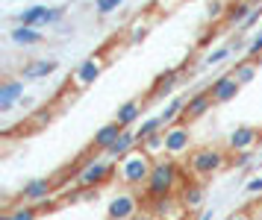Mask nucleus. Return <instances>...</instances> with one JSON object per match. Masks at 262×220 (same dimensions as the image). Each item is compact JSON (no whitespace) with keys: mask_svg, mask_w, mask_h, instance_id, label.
<instances>
[{"mask_svg":"<svg viewBox=\"0 0 262 220\" xmlns=\"http://www.w3.org/2000/svg\"><path fill=\"white\" fill-rule=\"evenodd\" d=\"M183 176H180V167L174 159H159L154 162V170H150V179L144 185V194L147 200H162V197H174V191H183Z\"/></svg>","mask_w":262,"mask_h":220,"instance_id":"obj_1","label":"nucleus"},{"mask_svg":"<svg viewBox=\"0 0 262 220\" xmlns=\"http://www.w3.org/2000/svg\"><path fill=\"white\" fill-rule=\"evenodd\" d=\"M150 170H154V159L139 147L133 150L130 156H124L118 164H115V176H118L121 185L127 188H144L147 179H150Z\"/></svg>","mask_w":262,"mask_h":220,"instance_id":"obj_2","label":"nucleus"},{"mask_svg":"<svg viewBox=\"0 0 262 220\" xmlns=\"http://www.w3.org/2000/svg\"><path fill=\"white\" fill-rule=\"evenodd\" d=\"M227 162H230L227 159V150H221V147H198V150L189 153L186 167H189V174L194 179H206V176L218 174Z\"/></svg>","mask_w":262,"mask_h":220,"instance_id":"obj_3","label":"nucleus"},{"mask_svg":"<svg viewBox=\"0 0 262 220\" xmlns=\"http://www.w3.org/2000/svg\"><path fill=\"white\" fill-rule=\"evenodd\" d=\"M112 176H115V164L109 162L106 156H97V159H89V162L83 164V170L77 174V182H74V185L97 188V185H103L106 179H112Z\"/></svg>","mask_w":262,"mask_h":220,"instance_id":"obj_4","label":"nucleus"},{"mask_svg":"<svg viewBox=\"0 0 262 220\" xmlns=\"http://www.w3.org/2000/svg\"><path fill=\"white\" fill-rule=\"evenodd\" d=\"M103 68H106V56H103V53L89 56L85 62H80V65L74 68L71 80H68V82H71V88H74V91H85L89 85H95V82L100 80Z\"/></svg>","mask_w":262,"mask_h":220,"instance_id":"obj_5","label":"nucleus"},{"mask_svg":"<svg viewBox=\"0 0 262 220\" xmlns=\"http://www.w3.org/2000/svg\"><path fill=\"white\" fill-rule=\"evenodd\" d=\"M165 153L168 159H180L191 153V129L186 120H180L174 127H165Z\"/></svg>","mask_w":262,"mask_h":220,"instance_id":"obj_6","label":"nucleus"},{"mask_svg":"<svg viewBox=\"0 0 262 220\" xmlns=\"http://www.w3.org/2000/svg\"><path fill=\"white\" fill-rule=\"evenodd\" d=\"M139 206H142V200L136 197L133 191H121L115 197L109 200V209H106V217L109 220H133L139 214Z\"/></svg>","mask_w":262,"mask_h":220,"instance_id":"obj_7","label":"nucleus"},{"mask_svg":"<svg viewBox=\"0 0 262 220\" xmlns=\"http://www.w3.org/2000/svg\"><path fill=\"white\" fill-rule=\"evenodd\" d=\"M62 15L65 12L59 6H30V9H24L18 15V27H33V30H38L45 23H56Z\"/></svg>","mask_w":262,"mask_h":220,"instance_id":"obj_8","label":"nucleus"},{"mask_svg":"<svg viewBox=\"0 0 262 220\" xmlns=\"http://www.w3.org/2000/svg\"><path fill=\"white\" fill-rule=\"evenodd\" d=\"M256 144H259V129H253V127H236L227 135V153H233V156L250 153Z\"/></svg>","mask_w":262,"mask_h":220,"instance_id":"obj_9","label":"nucleus"},{"mask_svg":"<svg viewBox=\"0 0 262 220\" xmlns=\"http://www.w3.org/2000/svg\"><path fill=\"white\" fill-rule=\"evenodd\" d=\"M50 191H53V179H30L21 191H18V197H21V203H48Z\"/></svg>","mask_w":262,"mask_h":220,"instance_id":"obj_10","label":"nucleus"},{"mask_svg":"<svg viewBox=\"0 0 262 220\" xmlns=\"http://www.w3.org/2000/svg\"><path fill=\"white\" fill-rule=\"evenodd\" d=\"M238 80L233 74H224V77H218V80L209 85V94H212V103H230V100H236L238 94Z\"/></svg>","mask_w":262,"mask_h":220,"instance_id":"obj_11","label":"nucleus"},{"mask_svg":"<svg viewBox=\"0 0 262 220\" xmlns=\"http://www.w3.org/2000/svg\"><path fill=\"white\" fill-rule=\"evenodd\" d=\"M21 100H24V80L0 82V112H12Z\"/></svg>","mask_w":262,"mask_h":220,"instance_id":"obj_12","label":"nucleus"},{"mask_svg":"<svg viewBox=\"0 0 262 220\" xmlns=\"http://www.w3.org/2000/svg\"><path fill=\"white\" fill-rule=\"evenodd\" d=\"M154 214L159 220H183L189 214V209L183 206L180 197H162V200H154Z\"/></svg>","mask_w":262,"mask_h":220,"instance_id":"obj_13","label":"nucleus"},{"mask_svg":"<svg viewBox=\"0 0 262 220\" xmlns=\"http://www.w3.org/2000/svg\"><path fill=\"white\" fill-rule=\"evenodd\" d=\"M212 94H209V88L206 91H198L189 97V103H186V112H183V120L186 124H191V120H198V117H203L209 109H212Z\"/></svg>","mask_w":262,"mask_h":220,"instance_id":"obj_14","label":"nucleus"},{"mask_svg":"<svg viewBox=\"0 0 262 220\" xmlns=\"http://www.w3.org/2000/svg\"><path fill=\"white\" fill-rule=\"evenodd\" d=\"M133 150H139V135H136V129H124V132L118 135V141H115L103 156H106V159H118L121 162V159L130 156Z\"/></svg>","mask_w":262,"mask_h":220,"instance_id":"obj_15","label":"nucleus"},{"mask_svg":"<svg viewBox=\"0 0 262 220\" xmlns=\"http://www.w3.org/2000/svg\"><path fill=\"white\" fill-rule=\"evenodd\" d=\"M121 132H124V127H121V124H115V120H112V124H106V127H100V129L95 132V138H92V150L103 156V153H106L109 147L118 141Z\"/></svg>","mask_w":262,"mask_h":220,"instance_id":"obj_16","label":"nucleus"},{"mask_svg":"<svg viewBox=\"0 0 262 220\" xmlns=\"http://www.w3.org/2000/svg\"><path fill=\"white\" fill-rule=\"evenodd\" d=\"M142 100L139 97H133V100H127L124 106H118V112H115V124H121L124 129H133V124L142 117Z\"/></svg>","mask_w":262,"mask_h":220,"instance_id":"obj_17","label":"nucleus"},{"mask_svg":"<svg viewBox=\"0 0 262 220\" xmlns=\"http://www.w3.org/2000/svg\"><path fill=\"white\" fill-rule=\"evenodd\" d=\"M56 68H59V65H56L53 59H36V62H30V65L21 68V80H45V77H50Z\"/></svg>","mask_w":262,"mask_h":220,"instance_id":"obj_18","label":"nucleus"},{"mask_svg":"<svg viewBox=\"0 0 262 220\" xmlns=\"http://www.w3.org/2000/svg\"><path fill=\"white\" fill-rule=\"evenodd\" d=\"M139 147H142V150L147 153L154 162L165 159V156H168V153H165V129H162V132H156V135H150V138H144Z\"/></svg>","mask_w":262,"mask_h":220,"instance_id":"obj_19","label":"nucleus"},{"mask_svg":"<svg viewBox=\"0 0 262 220\" xmlns=\"http://www.w3.org/2000/svg\"><path fill=\"white\" fill-rule=\"evenodd\" d=\"M250 12H253V3H248V0H238V3H233V6H227V15H224V21L233 27V23H242L250 18Z\"/></svg>","mask_w":262,"mask_h":220,"instance_id":"obj_20","label":"nucleus"},{"mask_svg":"<svg viewBox=\"0 0 262 220\" xmlns=\"http://www.w3.org/2000/svg\"><path fill=\"white\" fill-rule=\"evenodd\" d=\"M186 103H189L186 97H174V100L165 106V112L159 115V117H162V124H165V127H174V124H180V120H183V112H186Z\"/></svg>","mask_w":262,"mask_h":220,"instance_id":"obj_21","label":"nucleus"},{"mask_svg":"<svg viewBox=\"0 0 262 220\" xmlns=\"http://www.w3.org/2000/svg\"><path fill=\"white\" fill-rule=\"evenodd\" d=\"M180 200H183V206H186L189 211L198 209V206L203 203V185L201 182H186L183 191H180Z\"/></svg>","mask_w":262,"mask_h":220,"instance_id":"obj_22","label":"nucleus"},{"mask_svg":"<svg viewBox=\"0 0 262 220\" xmlns=\"http://www.w3.org/2000/svg\"><path fill=\"white\" fill-rule=\"evenodd\" d=\"M12 41L21 47H30V44H41V30H33V27H15L12 30Z\"/></svg>","mask_w":262,"mask_h":220,"instance_id":"obj_23","label":"nucleus"},{"mask_svg":"<svg viewBox=\"0 0 262 220\" xmlns=\"http://www.w3.org/2000/svg\"><path fill=\"white\" fill-rule=\"evenodd\" d=\"M256 68H259V62H256V59H245V62H238L230 74L238 80V85H248V82L256 77Z\"/></svg>","mask_w":262,"mask_h":220,"instance_id":"obj_24","label":"nucleus"},{"mask_svg":"<svg viewBox=\"0 0 262 220\" xmlns=\"http://www.w3.org/2000/svg\"><path fill=\"white\" fill-rule=\"evenodd\" d=\"M165 129V124H162V117H147V120H142L139 127H136V135H139V144H142L144 138H150V135H156V132H162Z\"/></svg>","mask_w":262,"mask_h":220,"instance_id":"obj_25","label":"nucleus"},{"mask_svg":"<svg viewBox=\"0 0 262 220\" xmlns=\"http://www.w3.org/2000/svg\"><path fill=\"white\" fill-rule=\"evenodd\" d=\"M174 85H177V70H171V74H165L162 80L156 82V88H154V94H150V100H162L165 94H171V91H174Z\"/></svg>","mask_w":262,"mask_h":220,"instance_id":"obj_26","label":"nucleus"},{"mask_svg":"<svg viewBox=\"0 0 262 220\" xmlns=\"http://www.w3.org/2000/svg\"><path fill=\"white\" fill-rule=\"evenodd\" d=\"M154 18H156V12H147V15H142V18H139V21L130 27V38H127V41H139V38H144V33L150 30Z\"/></svg>","mask_w":262,"mask_h":220,"instance_id":"obj_27","label":"nucleus"},{"mask_svg":"<svg viewBox=\"0 0 262 220\" xmlns=\"http://www.w3.org/2000/svg\"><path fill=\"white\" fill-rule=\"evenodd\" d=\"M9 214H12V220H36L38 217V206H15Z\"/></svg>","mask_w":262,"mask_h":220,"instance_id":"obj_28","label":"nucleus"},{"mask_svg":"<svg viewBox=\"0 0 262 220\" xmlns=\"http://www.w3.org/2000/svg\"><path fill=\"white\" fill-rule=\"evenodd\" d=\"M50 120H53V109H38L36 115L30 117V127H33V129H41V127H48Z\"/></svg>","mask_w":262,"mask_h":220,"instance_id":"obj_29","label":"nucleus"},{"mask_svg":"<svg viewBox=\"0 0 262 220\" xmlns=\"http://www.w3.org/2000/svg\"><path fill=\"white\" fill-rule=\"evenodd\" d=\"M180 3H183V0H154V12H156V15H162V12H165V15H171Z\"/></svg>","mask_w":262,"mask_h":220,"instance_id":"obj_30","label":"nucleus"},{"mask_svg":"<svg viewBox=\"0 0 262 220\" xmlns=\"http://www.w3.org/2000/svg\"><path fill=\"white\" fill-rule=\"evenodd\" d=\"M124 3V0H97L95 3V9H97V15H109V12H115Z\"/></svg>","mask_w":262,"mask_h":220,"instance_id":"obj_31","label":"nucleus"},{"mask_svg":"<svg viewBox=\"0 0 262 220\" xmlns=\"http://www.w3.org/2000/svg\"><path fill=\"white\" fill-rule=\"evenodd\" d=\"M230 53H233V47H218V50H212V53L206 56V65H218V62H224Z\"/></svg>","mask_w":262,"mask_h":220,"instance_id":"obj_32","label":"nucleus"},{"mask_svg":"<svg viewBox=\"0 0 262 220\" xmlns=\"http://www.w3.org/2000/svg\"><path fill=\"white\" fill-rule=\"evenodd\" d=\"M206 15H209L212 21H218L221 15H227V6L221 3V0H212V3H209V9H206Z\"/></svg>","mask_w":262,"mask_h":220,"instance_id":"obj_33","label":"nucleus"},{"mask_svg":"<svg viewBox=\"0 0 262 220\" xmlns=\"http://www.w3.org/2000/svg\"><path fill=\"white\" fill-rule=\"evenodd\" d=\"M248 53H250V56H262V33H256L253 38H250Z\"/></svg>","mask_w":262,"mask_h":220,"instance_id":"obj_34","label":"nucleus"},{"mask_svg":"<svg viewBox=\"0 0 262 220\" xmlns=\"http://www.w3.org/2000/svg\"><path fill=\"white\" fill-rule=\"evenodd\" d=\"M245 191H248V194H262V176H253V179H248Z\"/></svg>","mask_w":262,"mask_h":220,"instance_id":"obj_35","label":"nucleus"},{"mask_svg":"<svg viewBox=\"0 0 262 220\" xmlns=\"http://www.w3.org/2000/svg\"><path fill=\"white\" fill-rule=\"evenodd\" d=\"M259 18H262V6H259V9L250 12V18H248L245 23H242V30H250V27H256V21H259Z\"/></svg>","mask_w":262,"mask_h":220,"instance_id":"obj_36","label":"nucleus"},{"mask_svg":"<svg viewBox=\"0 0 262 220\" xmlns=\"http://www.w3.org/2000/svg\"><path fill=\"white\" fill-rule=\"evenodd\" d=\"M233 164H236L238 170H245L250 164V153H242V156H233Z\"/></svg>","mask_w":262,"mask_h":220,"instance_id":"obj_37","label":"nucleus"},{"mask_svg":"<svg viewBox=\"0 0 262 220\" xmlns=\"http://www.w3.org/2000/svg\"><path fill=\"white\" fill-rule=\"evenodd\" d=\"M227 220H253V214L250 211H236V214H230Z\"/></svg>","mask_w":262,"mask_h":220,"instance_id":"obj_38","label":"nucleus"},{"mask_svg":"<svg viewBox=\"0 0 262 220\" xmlns=\"http://www.w3.org/2000/svg\"><path fill=\"white\" fill-rule=\"evenodd\" d=\"M133 220H156V214H150V211H139Z\"/></svg>","mask_w":262,"mask_h":220,"instance_id":"obj_39","label":"nucleus"},{"mask_svg":"<svg viewBox=\"0 0 262 220\" xmlns=\"http://www.w3.org/2000/svg\"><path fill=\"white\" fill-rule=\"evenodd\" d=\"M18 106H21V109H33V106H36V100H33V97H24Z\"/></svg>","mask_w":262,"mask_h":220,"instance_id":"obj_40","label":"nucleus"},{"mask_svg":"<svg viewBox=\"0 0 262 220\" xmlns=\"http://www.w3.org/2000/svg\"><path fill=\"white\" fill-rule=\"evenodd\" d=\"M198 220H212V209H206V211H203V214H201Z\"/></svg>","mask_w":262,"mask_h":220,"instance_id":"obj_41","label":"nucleus"},{"mask_svg":"<svg viewBox=\"0 0 262 220\" xmlns=\"http://www.w3.org/2000/svg\"><path fill=\"white\" fill-rule=\"evenodd\" d=\"M0 220H12V214H9V211H6V214H0Z\"/></svg>","mask_w":262,"mask_h":220,"instance_id":"obj_42","label":"nucleus"},{"mask_svg":"<svg viewBox=\"0 0 262 220\" xmlns=\"http://www.w3.org/2000/svg\"><path fill=\"white\" fill-rule=\"evenodd\" d=\"M248 3H250V0H248Z\"/></svg>","mask_w":262,"mask_h":220,"instance_id":"obj_43","label":"nucleus"}]
</instances>
